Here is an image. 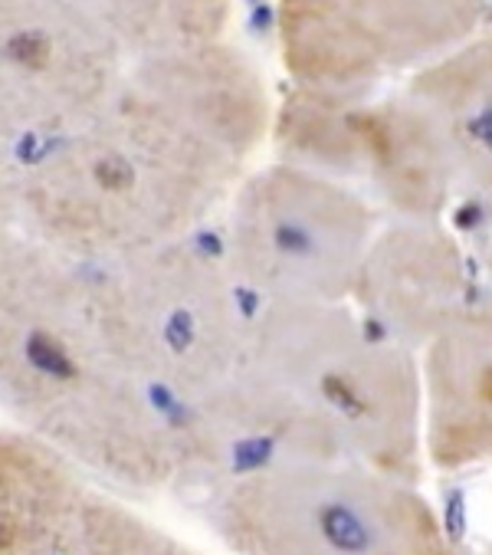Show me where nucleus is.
Wrapping results in <instances>:
<instances>
[{"label":"nucleus","mask_w":492,"mask_h":555,"mask_svg":"<svg viewBox=\"0 0 492 555\" xmlns=\"http://www.w3.org/2000/svg\"><path fill=\"white\" fill-rule=\"evenodd\" d=\"M126 60L223 40L236 0H79Z\"/></svg>","instance_id":"14"},{"label":"nucleus","mask_w":492,"mask_h":555,"mask_svg":"<svg viewBox=\"0 0 492 555\" xmlns=\"http://www.w3.org/2000/svg\"><path fill=\"white\" fill-rule=\"evenodd\" d=\"M270 145L276 162L354 188L381 217L440 220L456 197L443 149L404 89L289 86L276 99Z\"/></svg>","instance_id":"7"},{"label":"nucleus","mask_w":492,"mask_h":555,"mask_svg":"<svg viewBox=\"0 0 492 555\" xmlns=\"http://www.w3.org/2000/svg\"><path fill=\"white\" fill-rule=\"evenodd\" d=\"M126 66L79 0H0V132L30 152L89 122Z\"/></svg>","instance_id":"9"},{"label":"nucleus","mask_w":492,"mask_h":555,"mask_svg":"<svg viewBox=\"0 0 492 555\" xmlns=\"http://www.w3.org/2000/svg\"><path fill=\"white\" fill-rule=\"evenodd\" d=\"M30 149L0 132V234L21 231V207H24V178Z\"/></svg>","instance_id":"16"},{"label":"nucleus","mask_w":492,"mask_h":555,"mask_svg":"<svg viewBox=\"0 0 492 555\" xmlns=\"http://www.w3.org/2000/svg\"><path fill=\"white\" fill-rule=\"evenodd\" d=\"M204 513L233 555H469L417 483L351 461L246 474Z\"/></svg>","instance_id":"5"},{"label":"nucleus","mask_w":492,"mask_h":555,"mask_svg":"<svg viewBox=\"0 0 492 555\" xmlns=\"http://www.w3.org/2000/svg\"><path fill=\"white\" fill-rule=\"evenodd\" d=\"M479 299L492 309V241H489L485 257H482V286H479Z\"/></svg>","instance_id":"17"},{"label":"nucleus","mask_w":492,"mask_h":555,"mask_svg":"<svg viewBox=\"0 0 492 555\" xmlns=\"http://www.w3.org/2000/svg\"><path fill=\"white\" fill-rule=\"evenodd\" d=\"M233 372L286 401L341 461L420 483V362L348 302H254Z\"/></svg>","instance_id":"3"},{"label":"nucleus","mask_w":492,"mask_h":555,"mask_svg":"<svg viewBox=\"0 0 492 555\" xmlns=\"http://www.w3.org/2000/svg\"><path fill=\"white\" fill-rule=\"evenodd\" d=\"M404 92L427 116L456 194L492 214V30L407 76Z\"/></svg>","instance_id":"12"},{"label":"nucleus","mask_w":492,"mask_h":555,"mask_svg":"<svg viewBox=\"0 0 492 555\" xmlns=\"http://www.w3.org/2000/svg\"><path fill=\"white\" fill-rule=\"evenodd\" d=\"M89 490L50 443L0 427V555H76Z\"/></svg>","instance_id":"13"},{"label":"nucleus","mask_w":492,"mask_h":555,"mask_svg":"<svg viewBox=\"0 0 492 555\" xmlns=\"http://www.w3.org/2000/svg\"><path fill=\"white\" fill-rule=\"evenodd\" d=\"M381 220L354 188L270 162L226 201L217 250L254 302H348Z\"/></svg>","instance_id":"6"},{"label":"nucleus","mask_w":492,"mask_h":555,"mask_svg":"<svg viewBox=\"0 0 492 555\" xmlns=\"http://www.w3.org/2000/svg\"><path fill=\"white\" fill-rule=\"evenodd\" d=\"M489 0H276L293 86L372 92L414 76L482 30Z\"/></svg>","instance_id":"8"},{"label":"nucleus","mask_w":492,"mask_h":555,"mask_svg":"<svg viewBox=\"0 0 492 555\" xmlns=\"http://www.w3.org/2000/svg\"><path fill=\"white\" fill-rule=\"evenodd\" d=\"M273 113L226 37L129 60L89 122L30 155L21 231L79 263L194 237L257 168Z\"/></svg>","instance_id":"1"},{"label":"nucleus","mask_w":492,"mask_h":555,"mask_svg":"<svg viewBox=\"0 0 492 555\" xmlns=\"http://www.w3.org/2000/svg\"><path fill=\"white\" fill-rule=\"evenodd\" d=\"M0 408L17 430L129 493H174L168 411L105 343L86 263L0 234Z\"/></svg>","instance_id":"2"},{"label":"nucleus","mask_w":492,"mask_h":555,"mask_svg":"<svg viewBox=\"0 0 492 555\" xmlns=\"http://www.w3.org/2000/svg\"><path fill=\"white\" fill-rule=\"evenodd\" d=\"M105 343L126 372L174 417L236 369L254 299L220 250L194 237L86 263Z\"/></svg>","instance_id":"4"},{"label":"nucleus","mask_w":492,"mask_h":555,"mask_svg":"<svg viewBox=\"0 0 492 555\" xmlns=\"http://www.w3.org/2000/svg\"><path fill=\"white\" fill-rule=\"evenodd\" d=\"M463 244L440 220L388 217L358 267L348 306L388 343L420 356L476 299Z\"/></svg>","instance_id":"10"},{"label":"nucleus","mask_w":492,"mask_h":555,"mask_svg":"<svg viewBox=\"0 0 492 555\" xmlns=\"http://www.w3.org/2000/svg\"><path fill=\"white\" fill-rule=\"evenodd\" d=\"M417 362L424 461L437 470L492 467V309L479 293Z\"/></svg>","instance_id":"11"},{"label":"nucleus","mask_w":492,"mask_h":555,"mask_svg":"<svg viewBox=\"0 0 492 555\" xmlns=\"http://www.w3.org/2000/svg\"><path fill=\"white\" fill-rule=\"evenodd\" d=\"M76 555H207L105 490H89Z\"/></svg>","instance_id":"15"},{"label":"nucleus","mask_w":492,"mask_h":555,"mask_svg":"<svg viewBox=\"0 0 492 555\" xmlns=\"http://www.w3.org/2000/svg\"><path fill=\"white\" fill-rule=\"evenodd\" d=\"M479 555H492V548H489V552H479Z\"/></svg>","instance_id":"18"}]
</instances>
